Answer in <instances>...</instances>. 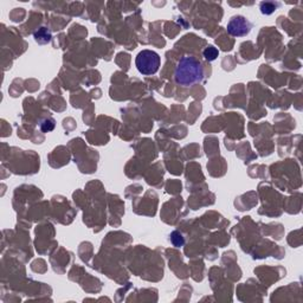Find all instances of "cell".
<instances>
[{
    "instance_id": "5",
    "label": "cell",
    "mask_w": 303,
    "mask_h": 303,
    "mask_svg": "<svg viewBox=\"0 0 303 303\" xmlns=\"http://www.w3.org/2000/svg\"><path fill=\"white\" fill-rule=\"evenodd\" d=\"M280 6L278 2H272V1H263L260 2V12L263 14H271L276 11V8Z\"/></svg>"
},
{
    "instance_id": "4",
    "label": "cell",
    "mask_w": 303,
    "mask_h": 303,
    "mask_svg": "<svg viewBox=\"0 0 303 303\" xmlns=\"http://www.w3.org/2000/svg\"><path fill=\"white\" fill-rule=\"evenodd\" d=\"M35 38L39 44H47L51 41V33L45 27H41L37 32H35Z\"/></svg>"
},
{
    "instance_id": "2",
    "label": "cell",
    "mask_w": 303,
    "mask_h": 303,
    "mask_svg": "<svg viewBox=\"0 0 303 303\" xmlns=\"http://www.w3.org/2000/svg\"><path fill=\"white\" fill-rule=\"evenodd\" d=\"M135 65L142 75L152 76L160 68V56L153 50H142L135 59Z\"/></svg>"
},
{
    "instance_id": "6",
    "label": "cell",
    "mask_w": 303,
    "mask_h": 303,
    "mask_svg": "<svg viewBox=\"0 0 303 303\" xmlns=\"http://www.w3.org/2000/svg\"><path fill=\"white\" fill-rule=\"evenodd\" d=\"M204 57L207 60H210V62H212V60H214L218 57V54H219V52H218V50L216 49L214 47H208L206 48V49L204 50Z\"/></svg>"
},
{
    "instance_id": "3",
    "label": "cell",
    "mask_w": 303,
    "mask_h": 303,
    "mask_svg": "<svg viewBox=\"0 0 303 303\" xmlns=\"http://www.w3.org/2000/svg\"><path fill=\"white\" fill-rule=\"evenodd\" d=\"M251 23L243 16H233L227 24V33L233 37H244L251 31Z\"/></svg>"
},
{
    "instance_id": "1",
    "label": "cell",
    "mask_w": 303,
    "mask_h": 303,
    "mask_svg": "<svg viewBox=\"0 0 303 303\" xmlns=\"http://www.w3.org/2000/svg\"><path fill=\"white\" fill-rule=\"evenodd\" d=\"M204 78V70L201 60L193 56H184L178 62L174 70L175 83L183 87H190L201 83Z\"/></svg>"
}]
</instances>
